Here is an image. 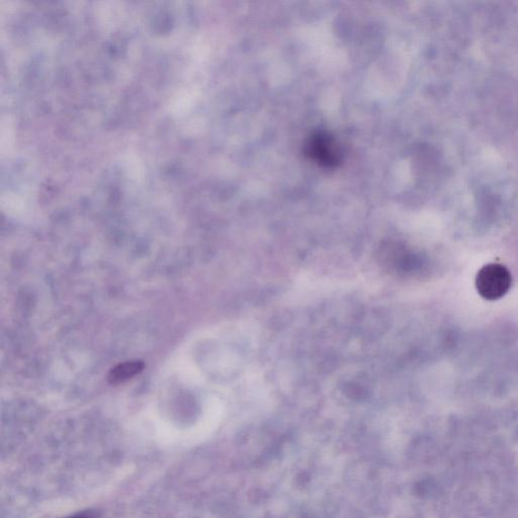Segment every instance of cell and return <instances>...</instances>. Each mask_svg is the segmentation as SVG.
Returning a JSON list of instances; mask_svg holds the SVG:
<instances>
[{
    "label": "cell",
    "mask_w": 518,
    "mask_h": 518,
    "mask_svg": "<svg viewBox=\"0 0 518 518\" xmlns=\"http://www.w3.org/2000/svg\"><path fill=\"white\" fill-rule=\"evenodd\" d=\"M512 281L511 272L504 266L491 263L479 270L476 288L482 298L495 301L508 293Z\"/></svg>",
    "instance_id": "cell-1"
},
{
    "label": "cell",
    "mask_w": 518,
    "mask_h": 518,
    "mask_svg": "<svg viewBox=\"0 0 518 518\" xmlns=\"http://www.w3.org/2000/svg\"><path fill=\"white\" fill-rule=\"evenodd\" d=\"M143 368L144 365L141 361L125 362L123 365L113 369L108 378H110L112 383H120V381H124L139 374Z\"/></svg>",
    "instance_id": "cell-2"
},
{
    "label": "cell",
    "mask_w": 518,
    "mask_h": 518,
    "mask_svg": "<svg viewBox=\"0 0 518 518\" xmlns=\"http://www.w3.org/2000/svg\"><path fill=\"white\" fill-rule=\"evenodd\" d=\"M68 518H86L84 516H74V517H68Z\"/></svg>",
    "instance_id": "cell-3"
}]
</instances>
